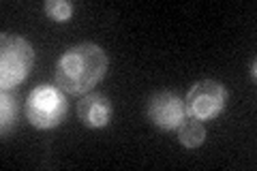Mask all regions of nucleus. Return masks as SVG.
<instances>
[{
	"label": "nucleus",
	"instance_id": "nucleus-10",
	"mask_svg": "<svg viewBox=\"0 0 257 171\" xmlns=\"http://www.w3.org/2000/svg\"><path fill=\"white\" fill-rule=\"evenodd\" d=\"M248 73H251V79L255 81V60H251V69H248Z\"/></svg>",
	"mask_w": 257,
	"mask_h": 171
},
{
	"label": "nucleus",
	"instance_id": "nucleus-9",
	"mask_svg": "<svg viewBox=\"0 0 257 171\" xmlns=\"http://www.w3.org/2000/svg\"><path fill=\"white\" fill-rule=\"evenodd\" d=\"M43 11L54 22H69L73 15V5L67 0H47L43 3Z\"/></svg>",
	"mask_w": 257,
	"mask_h": 171
},
{
	"label": "nucleus",
	"instance_id": "nucleus-7",
	"mask_svg": "<svg viewBox=\"0 0 257 171\" xmlns=\"http://www.w3.org/2000/svg\"><path fill=\"white\" fill-rule=\"evenodd\" d=\"M176 133H178V141L184 145V148H199L206 139L204 122L195 120V118H189V116H184L180 126L176 128Z\"/></svg>",
	"mask_w": 257,
	"mask_h": 171
},
{
	"label": "nucleus",
	"instance_id": "nucleus-3",
	"mask_svg": "<svg viewBox=\"0 0 257 171\" xmlns=\"http://www.w3.org/2000/svg\"><path fill=\"white\" fill-rule=\"evenodd\" d=\"M35 64V50L30 41L20 35L3 32L0 37V88L13 90L18 88Z\"/></svg>",
	"mask_w": 257,
	"mask_h": 171
},
{
	"label": "nucleus",
	"instance_id": "nucleus-4",
	"mask_svg": "<svg viewBox=\"0 0 257 171\" xmlns=\"http://www.w3.org/2000/svg\"><path fill=\"white\" fill-rule=\"evenodd\" d=\"M229 92L221 81L216 79H202L191 86V90L184 99V113L195 120H214L219 118L225 105H227Z\"/></svg>",
	"mask_w": 257,
	"mask_h": 171
},
{
	"label": "nucleus",
	"instance_id": "nucleus-6",
	"mask_svg": "<svg viewBox=\"0 0 257 171\" xmlns=\"http://www.w3.org/2000/svg\"><path fill=\"white\" fill-rule=\"evenodd\" d=\"M111 113H114L111 101L101 92H88L77 103V116L82 120V124L88 128L107 126L111 120Z\"/></svg>",
	"mask_w": 257,
	"mask_h": 171
},
{
	"label": "nucleus",
	"instance_id": "nucleus-8",
	"mask_svg": "<svg viewBox=\"0 0 257 171\" xmlns=\"http://www.w3.org/2000/svg\"><path fill=\"white\" fill-rule=\"evenodd\" d=\"M15 120H18V99L9 90H3L0 94V131L3 135L11 131Z\"/></svg>",
	"mask_w": 257,
	"mask_h": 171
},
{
	"label": "nucleus",
	"instance_id": "nucleus-2",
	"mask_svg": "<svg viewBox=\"0 0 257 171\" xmlns=\"http://www.w3.org/2000/svg\"><path fill=\"white\" fill-rule=\"evenodd\" d=\"M69 111L67 92L56 84H39L30 90L26 99V118L35 128L50 131L62 124Z\"/></svg>",
	"mask_w": 257,
	"mask_h": 171
},
{
	"label": "nucleus",
	"instance_id": "nucleus-1",
	"mask_svg": "<svg viewBox=\"0 0 257 171\" xmlns=\"http://www.w3.org/2000/svg\"><path fill=\"white\" fill-rule=\"evenodd\" d=\"M109 58L96 43H77L56 62V86L67 94H88L107 75Z\"/></svg>",
	"mask_w": 257,
	"mask_h": 171
},
{
	"label": "nucleus",
	"instance_id": "nucleus-5",
	"mask_svg": "<svg viewBox=\"0 0 257 171\" xmlns=\"http://www.w3.org/2000/svg\"><path fill=\"white\" fill-rule=\"evenodd\" d=\"M146 116L157 128L172 133L180 126V122L187 116L184 113V101L170 90L155 92L146 103Z\"/></svg>",
	"mask_w": 257,
	"mask_h": 171
}]
</instances>
